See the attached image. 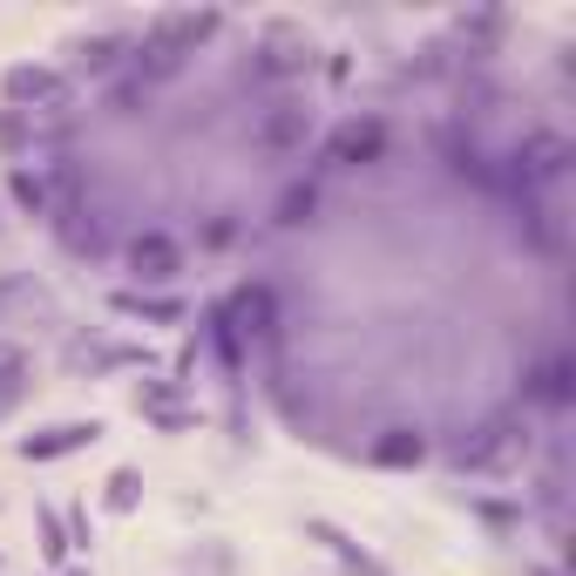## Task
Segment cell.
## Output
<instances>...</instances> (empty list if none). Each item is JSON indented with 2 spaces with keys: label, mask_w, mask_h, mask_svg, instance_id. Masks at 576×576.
Wrapping results in <instances>:
<instances>
[{
  "label": "cell",
  "mask_w": 576,
  "mask_h": 576,
  "mask_svg": "<svg viewBox=\"0 0 576 576\" xmlns=\"http://www.w3.org/2000/svg\"><path fill=\"white\" fill-rule=\"evenodd\" d=\"M136 502H143V475H136V468H115L109 488H102V509H109V516H129Z\"/></svg>",
  "instance_id": "cell-9"
},
{
  "label": "cell",
  "mask_w": 576,
  "mask_h": 576,
  "mask_svg": "<svg viewBox=\"0 0 576 576\" xmlns=\"http://www.w3.org/2000/svg\"><path fill=\"white\" fill-rule=\"evenodd\" d=\"M61 576H95V569H82V563H75V569H61Z\"/></svg>",
  "instance_id": "cell-13"
},
{
  "label": "cell",
  "mask_w": 576,
  "mask_h": 576,
  "mask_svg": "<svg viewBox=\"0 0 576 576\" xmlns=\"http://www.w3.org/2000/svg\"><path fill=\"white\" fill-rule=\"evenodd\" d=\"M123 264H129V279H136V285H170V279L183 272V245L163 238V230H143V238H129Z\"/></svg>",
  "instance_id": "cell-3"
},
{
  "label": "cell",
  "mask_w": 576,
  "mask_h": 576,
  "mask_svg": "<svg viewBox=\"0 0 576 576\" xmlns=\"http://www.w3.org/2000/svg\"><path fill=\"white\" fill-rule=\"evenodd\" d=\"M0 95H8V109H27L34 115V102L61 109L68 102V82H61L55 68H42V61H14L8 75H0Z\"/></svg>",
  "instance_id": "cell-4"
},
{
  "label": "cell",
  "mask_w": 576,
  "mask_h": 576,
  "mask_svg": "<svg viewBox=\"0 0 576 576\" xmlns=\"http://www.w3.org/2000/svg\"><path fill=\"white\" fill-rule=\"evenodd\" d=\"M61 529H68V550H89V543H95V516H89V509H68Z\"/></svg>",
  "instance_id": "cell-11"
},
{
  "label": "cell",
  "mask_w": 576,
  "mask_h": 576,
  "mask_svg": "<svg viewBox=\"0 0 576 576\" xmlns=\"http://www.w3.org/2000/svg\"><path fill=\"white\" fill-rule=\"evenodd\" d=\"M102 434H109V420H55V428L21 434V441H14V454H21V461H61V454L95 448Z\"/></svg>",
  "instance_id": "cell-2"
},
{
  "label": "cell",
  "mask_w": 576,
  "mask_h": 576,
  "mask_svg": "<svg viewBox=\"0 0 576 576\" xmlns=\"http://www.w3.org/2000/svg\"><path fill=\"white\" fill-rule=\"evenodd\" d=\"M8 197H14L21 217H48V177H34L27 163H14L8 170Z\"/></svg>",
  "instance_id": "cell-8"
},
{
  "label": "cell",
  "mask_w": 576,
  "mask_h": 576,
  "mask_svg": "<svg viewBox=\"0 0 576 576\" xmlns=\"http://www.w3.org/2000/svg\"><path fill=\"white\" fill-rule=\"evenodd\" d=\"M115 313L143 319V326H177V319H190V305L183 298H157V292H115Z\"/></svg>",
  "instance_id": "cell-6"
},
{
  "label": "cell",
  "mask_w": 576,
  "mask_h": 576,
  "mask_svg": "<svg viewBox=\"0 0 576 576\" xmlns=\"http://www.w3.org/2000/svg\"><path fill=\"white\" fill-rule=\"evenodd\" d=\"M346 75H353V48H332V61H326V82L339 89V82H346Z\"/></svg>",
  "instance_id": "cell-12"
},
{
  "label": "cell",
  "mask_w": 576,
  "mask_h": 576,
  "mask_svg": "<svg viewBox=\"0 0 576 576\" xmlns=\"http://www.w3.org/2000/svg\"><path fill=\"white\" fill-rule=\"evenodd\" d=\"M305 529H313L319 543H326V550H332V556H339L346 569H353V576H387V563H380V556H366V550H360V543H353V535H346V529H332V522H319V516L305 522Z\"/></svg>",
  "instance_id": "cell-7"
},
{
  "label": "cell",
  "mask_w": 576,
  "mask_h": 576,
  "mask_svg": "<svg viewBox=\"0 0 576 576\" xmlns=\"http://www.w3.org/2000/svg\"><path fill=\"white\" fill-rule=\"evenodd\" d=\"M387 136H394V123H387L380 109L346 115V123L332 129V143H326V170H360V163H380V157H387Z\"/></svg>",
  "instance_id": "cell-1"
},
{
  "label": "cell",
  "mask_w": 576,
  "mask_h": 576,
  "mask_svg": "<svg viewBox=\"0 0 576 576\" xmlns=\"http://www.w3.org/2000/svg\"><path fill=\"white\" fill-rule=\"evenodd\" d=\"M42 556H48V563H68V529H61L55 509H42Z\"/></svg>",
  "instance_id": "cell-10"
},
{
  "label": "cell",
  "mask_w": 576,
  "mask_h": 576,
  "mask_svg": "<svg viewBox=\"0 0 576 576\" xmlns=\"http://www.w3.org/2000/svg\"><path fill=\"white\" fill-rule=\"evenodd\" d=\"M366 461L373 468H420V461H428V434L420 428H380L366 441Z\"/></svg>",
  "instance_id": "cell-5"
}]
</instances>
